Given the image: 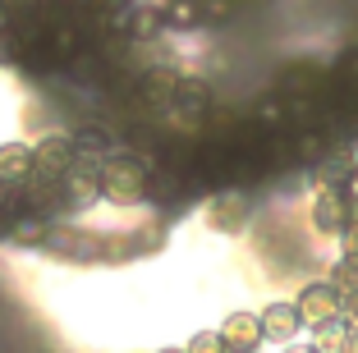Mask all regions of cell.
<instances>
[{"label":"cell","instance_id":"cell-1","mask_svg":"<svg viewBox=\"0 0 358 353\" xmlns=\"http://www.w3.org/2000/svg\"><path fill=\"white\" fill-rule=\"evenodd\" d=\"M32 166H37V179H51V184H64V179H69V170L78 166L74 134H46L42 143L32 147Z\"/></svg>","mask_w":358,"mask_h":353},{"label":"cell","instance_id":"cell-14","mask_svg":"<svg viewBox=\"0 0 358 353\" xmlns=\"http://www.w3.org/2000/svg\"><path fill=\"white\" fill-rule=\"evenodd\" d=\"M345 257L358 261V216L349 220V229H345Z\"/></svg>","mask_w":358,"mask_h":353},{"label":"cell","instance_id":"cell-9","mask_svg":"<svg viewBox=\"0 0 358 353\" xmlns=\"http://www.w3.org/2000/svg\"><path fill=\"white\" fill-rule=\"evenodd\" d=\"M327 284L340 294V298H354L358 294V261H349V257H340L336 266H331V275H327Z\"/></svg>","mask_w":358,"mask_h":353},{"label":"cell","instance_id":"cell-4","mask_svg":"<svg viewBox=\"0 0 358 353\" xmlns=\"http://www.w3.org/2000/svg\"><path fill=\"white\" fill-rule=\"evenodd\" d=\"M358 216V207H349V198L340 193V188H322L313 202V225L327 229V234H345L349 220Z\"/></svg>","mask_w":358,"mask_h":353},{"label":"cell","instance_id":"cell-6","mask_svg":"<svg viewBox=\"0 0 358 353\" xmlns=\"http://www.w3.org/2000/svg\"><path fill=\"white\" fill-rule=\"evenodd\" d=\"M257 317H262V340H275V344H285V349H289V344H294V335L303 331L294 303H271V308H262Z\"/></svg>","mask_w":358,"mask_h":353},{"label":"cell","instance_id":"cell-10","mask_svg":"<svg viewBox=\"0 0 358 353\" xmlns=\"http://www.w3.org/2000/svg\"><path fill=\"white\" fill-rule=\"evenodd\" d=\"M198 14H202V5H198V0H170L166 23H179V28H193V23H202Z\"/></svg>","mask_w":358,"mask_h":353},{"label":"cell","instance_id":"cell-17","mask_svg":"<svg viewBox=\"0 0 358 353\" xmlns=\"http://www.w3.org/2000/svg\"><path fill=\"white\" fill-rule=\"evenodd\" d=\"M161 353H184V349H161Z\"/></svg>","mask_w":358,"mask_h":353},{"label":"cell","instance_id":"cell-2","mask_svg":"<svg viewBox=\"0 0 358 353\" xmlns=\"http://www.w3.org/2000/svg\"><path fill=\"white\" fill-rule=\"evenodd\" d=\"M294 312H299V322L308 326V331H322V326L340 322V294L331 289L327 280H317V284H303L294 298Z\"/></svg>","mask_w":358,"mask_h":353},{"label":"cell","instance_id":"cell-7","mask_svg":"<svg viewBox=\"0 0 358 353\" xmlns=\"http://www.w3.org/2000/svg\"><path fill=\"white\" fill-rule=\"evenodd\" d=\"M32 175H37V166H32V147L28 143H5L0 147V184L23 188Z\"/></svg>","mask_w":358,"mask_h":353},{"label":"cell","instance_id":"cell-16","mask_svg":"<svg viewBox=\"0 0 358 353\" xmlns=\"http://www.w3.org/2000/svg\"><path fill=\"white\" fill-rule=\"evenodd\" d=\"M345 353H358V331L349 335V344H345Z\"/></svg>","mask_w":358,"mask_h":353},{"label":"cell","instance_id":"cell-8","mask_svg":"<svg viewBox=\"0 0 358 353\" xmlns=\"http://www.w3.org/2000/svg\"><path fill=\"white\" fill-rule=\"evenodd\" d=\"M349 322L340 317V322H331V326H322V331H313V353H345V344H349Z\"/></svg>","mask_w":358,"mask_h":353},{"label":"cell","instance_id":"cell-13","mask_svg":"<svg viewBox=\"0 0 358 353\" xmlns=\"http://www.w3.org/2000/svg\"><path fill=\"white\" fill-rule=\"evenodd\" d=\"M134 28L143 32V37H152V32L161 28V19H157V10H138V19H134Z\"/></svg>","mask_w":358,"mask_h":353},{"label":"cell","instance_id":"cell-3","mask_svg":"<svg viewBox=\"0 0 358 353\" xmlns=\"http://www.w3.org/2000/svg\"><path fill=\"white\" fill-rule=\"evenodd\" d=\"M101 198L138 202L143 198V166L138 161H106L101 166Z\"/></svg>","mask_w":358,"mask_h":353},{"label":"cell","instance_id":"cell-11","mask_svg":"<svg viewBox=\"0 0 358 353\" xmlns=\"http://www.w3.org/2000/svg\"><path fill=\"white\" fill-rule=\"evenodd\" d=\"M184 353H225V344H221V331H198L189 344H184Z\"/></svg>","mask_w":358,"mask_h":353},{"label":"cell","instance_id":"cell-5","mask_svg":"<svg viewBox=\"0 0 358 353\" xmlns=\"http://www.w3.org/2000/svg\"><path fill=\"white\" fill-rule=\"evenodd\" d=\"M221 344H225V353H257V344H262V317L230 312L221 322Z\"/></svg>","mask_w":358,"mask_h":353},{"label":"cell","instance_id":"cell-12","mask_svg":"<svg viewBox=\"0 0 358 353\" xmlns=\"http://www.w3.org/2000/svg\"><path fill=\"white\" fill-rule=\"evenodd\" d=\"M14 234H19V243H46V220H19Z\"/></svg>","mask_w":358,"mask_h":353},{"label":"cell","instance_id":"cell-15","mask_svg":"<svg viewBox=\"0 0 358 353\" xmlns=\"http://www.w3.org/2000/svg\"><path fill=\"white\" fill-rule=\"evenodd\" d=\"M285 353H313V344H289Z\"/></svg>","mask_w":358,"mask_h":353}]
</instances>
